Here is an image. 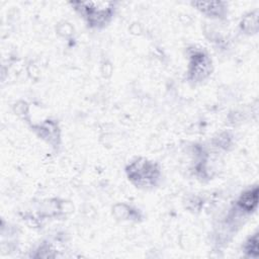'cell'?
<instances>
[{
  "instance_id": "obj_4",
  "label": "cell",
  "mask_w": 259,
  "mask_h": 259,
  "mask_svg": "<svg viewBox=\"0 0 259 259\" xmlns=\"http://www.w3.org/2000/svg\"><path fill=\"white\" fill-rule=\"evenodd\" d=\"M239 204L241 205L242 208L246 210L253 209L257 204V187L245 192L241 196L239 200Z\"/></svg>"
},
{
  "instance_id": "obj_1",
  "label": "cell",
  "mask_w": 259,
  "mask_h": 259,
  "mask_svg": "<svg viewBox=\"0 0 259 259\" xmlns=\"http://www.w3.org/2000/svg\"><path fill=\"white\" fill-rule=\"evenodd\" d=\"M78 5L82 7V13L92 25L105 23L112 14V4L108 2H81Z\"/></svg>"
},
{
  "instance_id": "obj_5",
  "label": "cell",
  "mask_w": 259,
  "mask_h": 259,
  "mask_svg": "<svg viewBox=\"0 0 259 259\" xmlns=\"http://www.w3.org/2000/svg\"><path fill=\"white\" fill-rule=\"evenodd\" d=\"M195 6H197L201 11L208 13V14H220L221 10L223 9L222 3L219 2H195Z\"/></svg>"
},
{
  "instance_id": "obj_3",
  "label": "cell",
  "mask_w": 259,
  "mask_h": 259,
  "mask_svg": "<svg viewBox=\"0 0 259 259\" xmlns=\"http://www.w3.org/2000/svg\"><path fill=\"white\" fill-rule=\"evenodd\" d=\"M209 61L203 56V54H196L192 56V62L190 65V74L195 79H202L208 74Z\"/></svg>"
},
{
  "instance_id": "obj_2",
  "label": "cell",
  "mask_w": 259,
  "mask_h": 259,
  "mask_svg": "<svg viewBox=\"0 0 259 259\" xmlns=\"http://www.w3.org/2000/svg\"><path fill=\"white\" fill-rule=\"evenodd\" d=\"M127 171L128 177L132 180L137 181L138 184L142 185H148L150 183H153L159 175V171L156 168L155 164L146 160L133 163Z\"/></svg>"
},
{
  "instance_id": "obj_6",
  "label": "cell",
  "mask_w": 259,
  "mask_h": 259,
  "mask_svg": "<svg viewBox=\"0 0 259 259\" xmlns=\"http://www.w3.org/2000/svg\"><path fill=\"white\" fill-rule=\"evenodd\" d=\"M246 252H248L250 255L253 256H257V235H254L252 238H250V240L248 241V243L245 246Z\"/></svg>"
}]
</instances>
